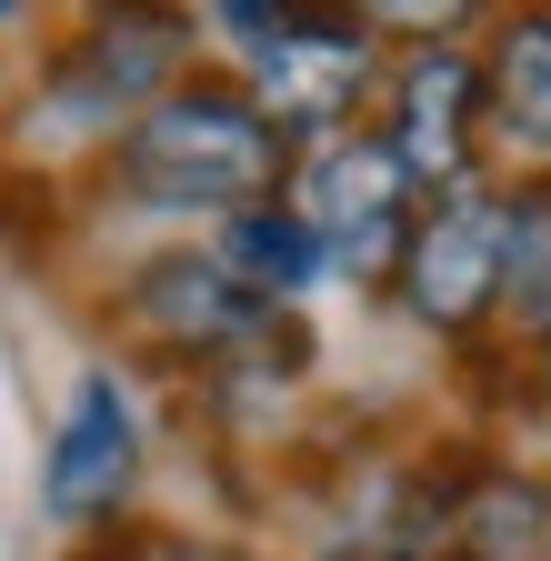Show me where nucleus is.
<instances>
[{
  "mask_svg": "<svg viewBox=\"0 0 551 561\" xmlns=\"http://www.w3.org/2000/svg\"><path fill=\"white\" fill-rule=\"evenodd\" d=\"M291 181V140L261 121V101L221 70L171 81L141 101L111 140V201L151 210V221H231V210L271 201Z\"/></svg>",
  "mask_w": 551,
  "mask_h": 561,
  "instance_id": "f257e3e1",
  "label": "nucleus"
},
{
  "mask_svg": "<svg viewBox=\"0 0 551 561\" xmlns=\"http://www.w3.org/2000/svg\"><path fill=\"white\" fill-rule=\"evenodd\" d=\"M191 0H81L71 41L50 50L41 91H31V140H120V121L191 81Z\"/></svg>",
  "mask_w": 551,
  "mask_h": 561,
  "instance_id": "f03ea898",
  "label": "nucleus"
},
{
  "mask_svg": "<svg viewBox=\"0 0 551 561\" xmlns=\"http://www.w3.org/2000/svg\"><path fill=\"white\" fill-rule=\"evenodd\" d=\"M381 31L361 21V0H291L282 31L241 50V91L282 140H331L361 130V101L381 91Z\"/></svg>",
  "mask_w": 551,
  "mask_h": 561,
  "instance_id": "7ed1b4c3",
  "label": "nucleus"
},
{
  "mask_svg": "<svg viewBox=\"0 0 551 561\" xmlns=\"http://www.w3.org/2000/svg\"><path fill=\"white\" fill-rule=\"evenodd\" d=\"M291 210L331 251V280H391L411 221H422V191H411V171L391 161L381 130H331L291 171Z\"/></svg>",
  "mask_w": 551,
  "mask_h": 561,
  "instance_id": "20e7f679",
  "label": "nucleus"
},
{
  "mask_svg": "<svg viewBox=\"0 0 551 561\" xmlns=\"http://www.w3.org/2000/svg\"><path fill=\"white\" fill-rule=\"evenodd\" d=\"M391 301L451 351L502 321V191L492 181L422 201V221H411V241L391 261Z\"/></svg>",
  "mask_w": 551,
  "mask_h": 561,
  "instance_id": "39448f33",
  "label": "nucleus"
},
{
  "mask_svg": "<svg viewBox=\"0 0 551 561\" xmlns=\"http://www.w3.org/2000/svg\"><path fill=\"white\" fill-rule=\"evenodd\" d=\"M141 461H151V432H141V401H130V381L111 362H91L71 381V401H60L50 421V451H41V512L91 541L130 512V491H141Z\"/></svg>",
  "mask_w": 551,
  "mask_h": 561,
  "instance_id": "423d86ee",
  "label": "nucleus"
},
{
  "mask_svg": "<svg viewBox=\"0 0 551 561\" xmlns=\"http://www.w3.org/2000/svg\"><path fill=\"white\" fill-rule=\"evenodd\" d=\"M381 91H391V161L411 171V191H461L481 181V140H492V121H481V50L461 41H411L391 70H381Z\"/></svg>",
  "mask_w": 551,
  "mask_h": 561,
  "instance_id": "0eeeda50",
  "label": "nucleus"
},
{
  "mask_svg": "<svg viewBox=\"0 0 551 561\" xmlns=\"http://www.w3.org/2000/svg\"><path fill=\"white\" fill-rule=\"evenodd\" d=\"M271 321H282V311H261L211 251H161V261H141L120 280V331L151 341L161 362H181V371H221L231 351H251Z\"/></svg>",
  "mask_w": 551,
  "mask_h": 561,
  "instance_id": "6e6552de",
  "label": "nucleus"
},
{
  "mask_svg": "<svg viewBox=\"0 0 551 561\" xmlns=\"http://www.w3.org/2000/svg\"><path fill=\"white\" fill-rule=\"evenodd\" d=\"M481 121L551 181V0H521V11L492 21V50H481Z\"/></svg>",
  "mask_w": 551,
  "mask_h": 561,
  "instance_id": "1a4fd4ad",
  "label": "nucleus"
},
{
  "mask_svg": "<svg viewBox=\"0 0 551 561\" xmlns=\"http://www.w3.org/2000/svg\"><path fill=\"white\" fill-rule=\"evenodd\" d=\"M211 261L241 280L261 311H291V301H311L321 280H331V251L311 241V221H301L291 201H251V210H231V221L211 231Z\"/></svg>",
  "mask_w": 551,
  "mask_h": 561,
  "instance_id": "9d476101",
  "label": "nucleus"
},
{
  "mask_svg": "<svg viewBox=\"0 0 551 561\" xmlns=\"http://www.w3.org/2000/svg\"><path fill=\"white\" fill-rule=\"evenodd\" d=\"M451 561H551V481L521 461H471L451 502Z\"/></svg>",
  "mask_w": 551,
  "mask_h": 561,
  "instance_id": "9b49d317",
  "label": "nucleus"
},
{
  "mask_svg": "<svg viewBox=\"0 0 551 561\" xmlns=\"http://www.w3.org/2000/svg\"><path fill=\"white\" fill-rule=\"evenodd\" d=\"M502 321L512 331H551V181H512L502 191Z\"/></svg>",
  "mask_w": 551,
  "mask_h": 561,
  "instance_id": "f8f14e48",
  "label": "nucleus"
},
{
  "mask_svg": "<svg viewBox=\"0 0 551 561\" xmlns=\"http://www.w3.org/2000/svg\"><path fill=\"white\" fill-rule=\"evenodd\" d=\"M91 541H111V561H261V551L231 541V531H171V522H111V531H91Z\"/></svg>",
  "mask_w": 551,
  "mask_h": 561,
  "instance_id": "ddd939ff",
  "label": "nucleus"
},
{
  "mask_svg": "<svg viewBox=\"0 0 551 561\" xmlns=\"http://www.w3.org/2000/svg\"><path fill=\"white\" fill-rule=\"evenodd\" d=\"M492 0H361L371 31H401V41H461Z\"/></svg>",
  "mask_w": 551,
  "mask_h": 561,
  "instance_id": "4468645a",
  "label": "nucleus"
},
{
  "mask_svg": "<svg viewBox=\"0 0 551 561\" xmlns=\"http://www.w3.org/2000/svg\"><path fill=\"white\" fill-rule=\"evenodd\" d=\"M282 11H291V0H211V21H221V41H271V31H282Z\"/></svg>",
  "mask_w": 551,
  "mask_h": 561,
  "instance_id": "2eb2a0df",
  "label": "nucleus"
},
{
  "mask_svg": "<svg viewBox=\"0 0 551 561\" xmlns=\"http://www.w3.org/2000/svg\"><path fill=\"white\" fill-rule=\"evenodd\" d=\"M531 391L551 401V331H541V351H531Z\"/></svg>",
  "mask_w": 551,
  "mask_h": 561,
  "instance_id": "dca6fc26",
  "label": "nucleus"
},
{
  "mask_svg": "<svg viewBox=\"0 0 551 561\" xmlns=\"http://www.w3.org/2000/svg\"><path fill=\"white\" fill-rule=\"evenodd\" d=\"M11 11H21V0H0V21H11Z\"/></svg>",
  "mask_w": 551,
  "mask_h": 561,
  "instance_id": "f3484780",
  "label": "nucleus"
}]
</instances>
